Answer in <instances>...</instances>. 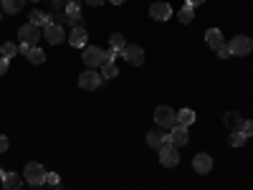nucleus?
Listing matches in <instances>:
<instances>
[{
	"instance_id": "c85d7f7f",
	"label": "nucleus",
	"mask_w": 253,
	"mask_h": 190,
	"mask_svg": "<svg viewBox=\"0 0 253 190\" xmlns=\"http://www.w3.org/2000/svg\"><path fill=\"white\" fill-rule=\"evenodd\" d=\"M8 147H10V140H8L5 135H0V155L8 152Z\"/></svg>"
},
{
	"instance_id": "c756f323",
	"label": "nucleus",
	"mask_w": 253,
	"mask_h": 190,
	"mask_svg": "<svg viewBox=\"0 0 253 190\" xmlns=\"http://www.w3.org/2000/svg\"><path fill=\"white\" fill-rule=\"evenodd\" d=\"M241 132H243L246 137H253V122H246V124H243V130H241Z\"/></svg>"
},
{
	"instance_id": "393cba45",
	"label": "nucleus",
	"mask_w": 253,
	"mask_h": 190,
	"mask_svg": "<svg viewBox=\"0 0 253 190\" xmlns=\"http://www.w3.org/2000/svg\"><path fill=\"white\" fill-rule=\"evenodd\" d=\"M177 18L182 20V23H193V20H195V8L185 3V8L180 10V15H177Z\"/></svg>"
},
{
	"instance_id": "2f4dec72",
	"label": "nucleus",
	"mask_w": 253,
	"mask_h": 190,
	"mask_svg": "<svg viewBox=\"0 0 253 190\" xmlns=\"http://www.w3.org/2000/svg\"><path fill=\"white\" fill-rule=\"evenodd\" d=\"M46 183L48 185H58V175L56 173H46Z\"/></svg>"
},
{
	"instance_id": "aec40b11",
	"label": "nucleus",
	"mask_w": 253,
	"mask_h": 190,
	"mask_svg": "<svg viewBox=\"0 0 253 190\" xmlns=\"http://www.w3.org/2000/svg\"><path fill=\"white\" fill-rule=\"evenodd\" d=\"M0 5H3L5 13H20L26 5V0H0Z\"/></svg>"
},
{
	"instance_id": "7ed1b4c3",
	"label": "nucleus",
	"mask_w": 253,
	"mask_h": 190,
	"mask_svg": "<svg viewBox=\"0 0 253 190\" xmlns=\"http://www.w3.org/2000/svg\"><path fill=\"white\" fill-rule=\"evenodd\" d=\"M23 178H26V183H28V185H33V188L43 185V183H46V167L41 165V162H28V165H26Z\"/></svg>"
},
{
	"instance_id": "f8f14e48",
	"label": "nucleus",
	"mask_w": 253,
	"mask_h": 190,
	"mask_svg": "<svg viewBox=\"0 0 253 190\" xmlns=\"http://www.w3.org/2000/svg\"><path fill=\"white\" fill-rule=\"evenodd\" d=\"M66 38H69V44H71L74 48H84V46H86L89 33H86V28H84V26H76V28H71V33H69Z\"/></svg>"
},
{
	"instance_id": "1a4fd4ad",
	"label": "nucleus",
	"mask_w": 253,
	"mask_h": 190,
	"mask_svg": "<svg viewBox=\"0 0 253 190\" xmlns=\"http://www.w3.org/2000/svg\"><path fill=\"white\" fill-rule=\"evenodd\" d=\"M43 38L48 41L51 46H58V44H63V38H66V31H63L58 23H48V26H43Z\"/></svg>"
},
{
	"instance_id": "72a5a7b5",
	"label": "nucleus",
	"mask_w": 253,
	"mask_h": 190,
	"mask_svg": "<svg viewBox=\"0 0 253 190\" xmlns=\"http://www.w3.org/2000/svg\"><path fill=\"white\" fill-rule=\"evenodd\" d=\"M203 3H208V0H187V5H193V8H198V5H203Z\"/></svg>"
},
{
	"instance_id": "2eb2a0df",
	"label": "nucleus",
	"mask_w": 253,
	"mask_h": 190,
	"mask_svg": "<svg viewBox=\"0 0 253 190\" xmlns=\"http://www.w3.org/2000/svg\"><path fill=\"white\" fill-rule=\"evenodd\" d=\"M205 44H208V48H213V51H218L225 41H223V33H220V28H208V33H205Z\"/></svg>"
},
{
	"instance_id": "4468645a",
	"label": "nucleus",
	"mask_w": 253,
	"mask_h": 190,
	"mask_svg": "<svg viewBox=\"0 0 253 190\" xmlns=\"http://www.w3.org/2000/svg\"><path fill=\"white\" fill-rule=\"evenodd\" d=\"M223 124L228 127L230 132H241L243 124H246V119H243L238 112H225V114H223Z\"/></svg>"
},
{
	"instance_id": "6e6552de",
	"label": "nucleus",
	"mask_w": 253,
	"mask_h": 190,
	"mask_svg": "<svg viewBox=\"0 0 253 190\" xmlns=\"http://www.w3.org/2000/svg\"><path fill=\"white\" fill-rule=\"evenodd\" d=\"M228 48H230V56H248L253 51V41L248 36H236V38H230Z\"/></svg>"
},
{
	"instance_id": "4c0bfd02",
	"label": "nucleus",
	"mask_w": 253,
	"mask_h": 190,
	"mask_svg": "<svg viewBox=\"0 0 253 190\" xmlns=\"http://www.w3.org/2000/svg\"><path fill=\"white\" fill-rule=\"evenodd\" d=\"M31 3H38V0H31Z\"/></svg>"
},
{
	"instance_id": "b1692460",
	"label": "nucleus",
	"mask_w": 253,
	"mask_h": 190,
	"mask_svg": "<svg viewBox=\"0 0 253 190\" xmlns=\"http://www.w3.org/2000/svg\"><path fill=\"white\" fill-rule=\"evenodd\" d=\"M26 58H28V61L33 63V66H38V63H43V61H46V53L41 51L38 46H33V48H31V53H28Z\"/></svg>"
},
{
	"instance_id": "a878e982",
	"label": "nucleus",
	"mask_w": 253,
	"mask_h": 190,
	"mask_svg": "<svg viewBox=\"0 0 253 190\" xmlns=\"http://www.w3.org/2000/svg\"><path fill=\"white\" fill-rule=\"evenodd\" d=\"M246 140H248V137H246L243 132H230L228 144H230V147H243V144H246Z\"/></svg>"
},
{
	"instance_id": "39448f33",
	"label": "nucleus",
	"mask_w": 253,
	"mask_h": 190,
	"mask_svg": "<svg viewBox=\"0 0 253 190\" xmlns=\"http://www.w3.org/2000/svg\"><path fill=\"white\" fill-rule=\"evenodd\" d=\"M101 74L96 71V69H86L84 74H79V87L84 89V92H94V89H99L101 87Z\"/></svg>"
},
{
	"instance_id": "f03ea898",
	"label": "nucleus",
	"mask_w": 253,
	"mask_h": 190,
	"mask_svg": "<svg viewBox=\"0 0 253 190\" xmlns=\"http://www.w3.org/2000/svg\"><path fill=\"white\" fill-rule=\"evenodd\" d=\"M157 152H160V165H162V167H175V165L180 162V152H177V147L170 142V137L165 140V144L160 147Z\"/></svg>"
},
{
	"instance_id": "f257e3e1",
	"label": "nucleus",
	"mask_w": 253,
	"mask_h": 190,
	"mask_svg": "<svg viewBox=\"0 0 253 190\" xmlns=\"http://www.w3.org/2000/svg\"><path fill=\"white\" fill-rule=\"evenodd\" d=\"M155 122H157L160 130L170 132L172 127L177 124V112H175L172 107H167V104H160V107L155 109Z\"/></svg>"
},
{
	"instance_id": "7c9ffc66",
	"label": "nucleus",
	"mask_w": 253,
	"mask_h": 190,
	"mask_svg": "<svg viewBox=\"0 0 253 190\" xmlns=\"http://www.w3.org/2000/svg\"><path fill=\"white\" fill-rule=\"evenodd\" d=\"M218 56H220V58H228V56H230V48H228V44H223V46L218 48Z\"/></svg>"
},
{
	"instance_id": "f3484780",
	"label": "nucleus",
	"mask_w": 253,
	"mask_h": 190,
	"mask_svg": "<svg viewBox=\"0 0 253 190\" xmlns=\"http://www.w3.org/2000/svg\"><path fill=\"white\" fill-rule=\"evenodd\" d=\"M167 140V132L165 130H150L147 132V147H152V150H160Z\"/></svg>"
},
{
	"instance_id": "ddd939ff",
	"label": "nucleus",
	"mask_w": 253,
	"mask_h": 190,
	"mask_svg": "<svg viewBox=\"0 0 253 190\" xmlns=\"http://www.w3.org/2000/svg\"><path fill=\"white\" fill-rule=\"evenodd\" d=\"M63 15H66V20L74 28L81 26V0H71V3L66 5V13H63Z\"/></svg>"
},
{
	"instance_id": "58836bf2",
	"label": "nucleus",
	"mask_w": 253,
	"mask_h": 190,
	"mask_svg": "<svg viewBox=\"0 0 253 190\" xmlns=\"http://www.w3.org/2000/svg\"><path fill=\"white\" fill-rule=\"evenodd\" d=\"M0 18H3V15H0Z\"/></svg>"
},
{
	"instance_id": "dca6fc26",
	"label": "nucleus",
	"mask_w": 253,
	"mask_h": 190,
	"mask_svg": "<svg viewBox=\"0 0 253 190\" xmlns=\"http://www.w3.org/2000/svg\"><path fill=\"white\" fill-rule=\"evenodd\" d=\"M150 15L155 20H167L172 15V8H170V3H152L150 5Z\"/></svg>"
},
{
	"instance_id": "c9c22d12",
	"label": "nucleus",
	"mask_w": 253,
	"mask_h": 190,
	"mask_svg": "<svg viewBox=\"0 0 253 190\" xmlns=\"http://www.w3.org/2000/svg\"><path fill=\"white\" fill-rule=\"evenodd\" d=\"M109 3H112V5H124L126 0H109Z\"/></svg>"
},
{
	"instance_id": "473e14b6",
	"label": "nucleus",
	"mask_w": 253,
	"mask_h": 190,
	"mask_svg": "<svg viewBox=\"0 0 253 190\" xmlns=\"http://www.w3.org/2000/svg\"><path fill=\"white\" fill-rule=\"evenodd\" d=\"M107 0H86V5H91V8H101Z\"/></svg>"
},
{
	"instance_id": "20e7f679",
	"label": "nucleus",
	"mask_w": 253,
	"mask_h": 190,
	"mask_svg": "<svg viewBox=\"0 0 253 190\" xmlns=\"http://www.w3.org/2000/svg\"><path fill=\"white\" fill-rule=\"evenodd\" d=\"M84 63H86V69H96L104 63V58H107V51H101L99 46H84V53H81Z\"/></svg>"
},
{
	"instance_id": "6ab92c4d",
	"label": "nucleus",
	"mask_w": 253,
	"mask_h": 190,
	"mask_svg": "<svg viewBox=\"0 0 253 190\" xmlns=\"http://www.w3.org/2000/svg\"><path fill=\"white\" fill-rule=\"evenodd\" d=\"M28 23H33V26H48L51 20H48V15L43 10H31L28 13Z\"/></svg>"
},
{
	"instance_id": "0eeeda50",
	"label": "nucleus",
	"mask_w": 253,
	"mask_h": 190,
	"mask_svg": "<svg viewBox=\"0 0 253 190\" xmlns=\"http://www.w3.org/2000/svg\"><path fill=\"white\" fill-rule=\"evenodd\" d=\"M18 38H20V44L38 46V41L43 38V33L38 31V26H33V23H26V26H20V28H18Z\"/></svg>"
},
{
	"instance_id": "412c9836",
	"label": "nucleus",
	"mask_w": 253,
	"mask_h": 190,
	"mask_svg": "<svg viewBox=\"0 0 253 190\" xmlns=\"http://www.w3.org/2000/svg\"><path fill=\"white\" fill-rule=\"evenodd\" d=\"M99 74H101V79H114V76H119V69L114 66V61H104Z\"/></svg>"
},
{
	"instance_id": "a211bd4d",
	"label": "nucleus",
	"mask_w": 253,
	"mask_h": 190,
	"mask_svg": "<svg viewBox=\"0 0 253 190\" xmlns=\"http://www.w3.org/2000/svg\"><path fill=\"white\" fill-rule=\"evenodd\" d=\"M3 188L5 190H20L23 188V178H20L18 173H5L3 175Z\"/></svg>"
},
{
	"instance_id": "9d476101",
	"label": "nucleus",
	"mask_w": 253,
	"mask_h": 190,
	"mask_svg": "<svg viewBox=\"0 0 253 190\" xmlns=\"http://www.w3.org/2000/svg\"><path fill=\"white\" fill-rule=\"evenodd\" d=\"M193 170H195L198 175H208L210 170H213V157H210L208 152L195 155V157H193Z\"/></svg>"
},
{
	"instance_id": "4be33fe9",
	"label": "nucleus",
	"mask_w": 253,
	"mask_h": 190,
	"mask_svg": "<svg viewBox=\"0 0 253 190\" xmlns=\"http://www.w3.org/2000/svg\"><path fill=\"white\" fill-rule=\"evenodd\" d=\"M126 46V41H124V36L122 33H112L109 36V48L112 51H117V53H122V48Z\"/></svg>"
},
{
	"instance_id": "e433bc0d",
	"label": "nucleus",
	"mask_w": 253,
	"mask_h": 190,
	"mask_svg": "<svg viewBox=\"0 0 253 190\" xmlns=\"http://www.w3.org/2000/svg\"><path fill=\"white\" fill-rule=\"evenodd\" d=\"M3 175H5V173H3V167H0V180H3Z\"/></svg>"
},
{
	"instance_id": "5701e85b",
	"label": "nucleus",
	"mask_w": 253,
	"mask_h": 190,
	"mask_svg": "<svg viewBox=\"0 0 253 190\" xmlns=\"http://www.w3.org/2000/svg\"><path fill=\"white\" fill-rule=\"evenodd\" d=\"M193 122H195V112H193V109H180V112H177V124L190 127Z\"/></svg>"
},
{
	"instance_id": "cd10ccee",
	"label": "nucleus",
	"mask_w": 253,
	"mask_h": 190,
	"mask_svg": "<svg viewBox=\"0 0 253 190\" xmlns=\"http://www.w3.org/2000/svg\"><path fill=\"white\" fill-rule=\"evenodd\" d=\"M8 69H10V61H8L5 56H0V76H5Z\"/></svg>"
},
{
	"instance_id": "bb28decb",
	"label": "nucleus",
	"mask_w": 253,
	"mask_h": 190,
	"mask_svg": "<svg viewBox=\"0 0 253 190\" xmlns=\"http://www.w3.org/2000/svg\"><path fill=\"white\" fill-rule=\"evenodd\" d=\"M15 53H18V46H15V44H8V41H5V44L0 46V56H5L8 61H10Z\"/></svg>"
},
{
	"instance_id": "423d86ee",
	"label": "nucleus",
	"mask_w": 253,
	"mask_h": 190,
	"mask_svg": "<svg viewBox=\"0 0 253 190\" xmlns=\"http://www.w3.org/2000/svg\"><path fill=\"white\" fill-rule=\"evenodd\" d=\"M119 56H122L126 63H132V66H142V63H144V48L137 46V44H126Z\"/></svg>"
},
{
	"instance_id": "f704fd0d",
	"label": "nucleus",
	"mask_w": 253,
	"mask_h": 190,
	"mask_svg": "<svg viewBox=\"0 0 253 190\" xmlns=\"http://www.w3.org/2000/svg\"><path fill=\"white\" fill-rule=\"evenodd\" d=\"M114 58H117V51L109 48V51H107V58H104V61H114Z\"/></svg>"
},
{
	"instance_id": "9b49d317",
	"label": "nucleus",
	"mask_w": 253,
	"mask_h": 190,
	"mask_svg": "<svg viewBox=\"0 0 253 190\" xmlns=\"http://www.w3.org/2000/svg\"><path fill=\"white\" fill-rule=\"evenodd\" d=\"M167 137H170V142L175 144V147H182V144H187V140H190V132H187V127H182V124H175L170 132H167Z\"/></svg>"
}]
</instances>
